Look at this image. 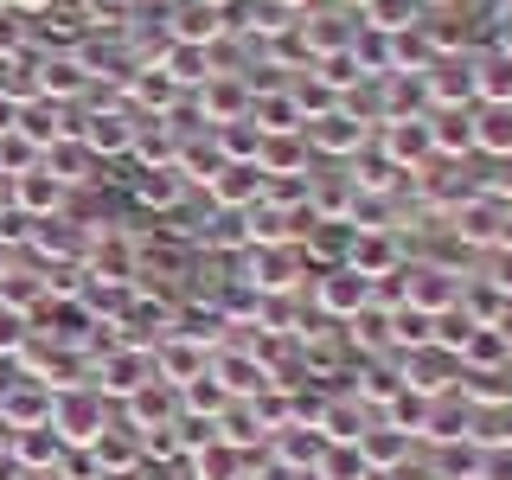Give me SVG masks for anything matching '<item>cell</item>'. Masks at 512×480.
Instances as JSON below:
<instances>
[{
  "label": "cell",
  "instance_id": "obj_41",
  "mask_svg": "<svg viewBox=\"0 0 512 480\" xmlns=\"http://www.w3.org/2000/svg\"><path fill=\"white\" fill-rule=\"evenodd\" d=\"M39 301H45V269H39V263H32V269H26V263H13L7 276H0V308L32 314Z\"/></svg>",
  "mask_w": 512,
  "mask_h": 480
},
{
  "label": "cell",
  "instance_id": "obj_22",
  "mask_svg": "<svg viewBox=\"0 0 512 480\" xmlns=\"http://www.w3.org/2000/svg\"><path fill=\"white\" fill-rule=\"evenodd\" d=\"M90 461H96V474L141 468V429L128 423V416H109V423L96 429V442H90Z\"/></svg>",
  "mask_w": 512,
  "mask_h": 480
},
{
  "label": "cell",
  "instance_id": "obj_18",
  "mask_svg": "<svg viewBox=\"0 0 512 480\" xmlns=\"http://www.w3.org/2000/svg\"><path fill=\"white\" fill-rule=\"evenodd\" d=\"M84 250H90V231L77 218H39L32 224V263H84Z\"/></svg>",
  "mask_w": 512,
  "mask_h": 480
},
{
  "label": "cell",
  "instance_id": "obj_8",
  "mask_svg": "<svg viewBox=\"0 0 512 480\" xmlns=\"http://www.w3.org/2000/svg\"><path fill=\"white\" fill-rule=\"evenodd\" d=\"M167 333H173V301L160 295V288H128V301H122V314H116V340L154 352Z\"/></svg>",
  "mask_w": 512,
  "mask_h": 480
},
{
  "label": "cell",
  "instance_id": "obj_27",
  "mask_svg": "<svg viewBox=\"0 0 512 480\" xmlns=\"http://www.w3.org/2000/svg\"><path fill=\"white\" fill-rule=\"evenodd\" d=\"M7 455L20 461L26 474H39V468H58L64 461V436L52 423H32V429H7Z\"/></svg>",
  "mask_w": 512,
  "mask_h": 480
},
{
  "label": "cell",
  "instance_id": "obj_53",
  "mask_svg": "<svg viewBox=\"0 0 512 480\" xmlns=\"http://www.w3.org/2000/svg\"><path fill=\"white\" fill-rule=\"evenodd\" d=\"M13 122H20V96H7V90H0V135H7Z\"/></svg>",
  "mask_w": 512,
  "mask_h": 480
},
{
  "label": "cell",
  "instance_id": "obj_63",
  "mask_svg": "<svg viewBox=\"0 0 512 480\" xmlns=\"http://www.w3.org/2000/svg\"><path fill=\"white\" fill-rule=\"evenodd\" d=\"M96 480H103V474H96Z\"/></svg>",
  "mask_w": 512,
  "mask_h": 480
},
{
  "label": "cell",
  "instance_id": "obj_48",
  "mask_svg": "<svg viewBox=\"0 0 512 480\" xmlns=\"http://www.w3.org/2000/svg\"><path fill=\"white\" fill-rule=\"evenodd\" d=\"M39 148H32V141L20 135V128H7V135H0V180H20V173H32L39 167Z\"/></svg>",
  "mask_w": 512,
  "mask_h": 480
},
{
  "label": "cell",
  "instance_id": "obj_20",
  "mask_svg": "<svg viewBox=\"0 0 512 480\" xmlns=\"http://www.w3.org/2000/svg\"><path fill=\"white\" fill-rule=\"evenodd\" d=\"M128 199H135L141 212H160V218H167L173 205L186 199L180 167H135V160H128Z\"/></svg>",
  "mask_w": 512,
  "mask_h": 480
},
{
  "label": "cell",
  "instance_id": "obj_6",
  "mask_svg": "<svg viewBox=\"0 0 512 480\" xmlns=\"http://www.w3.org/2000/svg\"><path fill=\"white\" fill-rule=\"evenodd\" d=\"M429 84V109H474L480 103V58L474 52H442L423 71Z\"/></svg>",
  "mask_w": 512,
  "mask_h": 480
},
{
  "label": "cell",
  "instance_id": "obj_9",
  "mask_svg": "<svg viewBox=\"0 0 512 480\" xmlns=\"http://www.w3.org/2000/svg\"><path fill=\"white\" fill-rule=\"evenodd\" d=\"M308 301H314V314H320V320H340V327H346L352 314L372 308V282H365L359 269L333 263V269H314V295H308Z\"/></svg>",
  "mask_w": 512,
  "mask_h": 480
},
{
  "label": "cell",
  "instance_id": "obj_30",
  "mask_svg": "<svg viewBox=\"0 0 512 480\" xmlns=\"http://www.w3.org/2000/svg\"><path fill=\"white\" fill-rule=\"evenodd\" d=\"M352 231H359L352 218H314V231L301 237V256H308V269H333V263H346Z\"/></svg>",
  "mask_w": 512,
  "mask_h": 480
},
{
  "label": "cell",
  "instance_id": "obj_47",
  "mask_svg": "<svg viewBox=\"0 0 512 480\" xmlns=\"http://www.w3.org/2000/svg\"><path fill=\"white\" fill-rule=\"evenodd\" d=\"M212 141L224 148V160H256V148H263V128H256L250 116H237V122L212 128Z\"/></svg>",
  "mask_w": 512,
  "mask_h": 480
},
{
  "label": "cell",
  "instance_id": "obj_26",
  "mask_svg": "<svg viewBox=\"0 0 512 480\" xmlns=\"http://www.w3.org/2000/svg\"><path fill=\"white\" fill-rule=\"evenodd\" d=\"M250 461L256 455H244L237 442H205V448H192L186 455V480H250Z\"/></svg>",
  "mask_w": 512,
  "mask_h": 480
},
{
  "label": "cell",
  "instance_id": "obj_11",
  "mask_svg": "<svg viewBox=\"0 0 512 480\" xmlns=\"http://www.w3.org/2000/svg\"><path fill=\"white\" fill-rule=\"evenodd\" d=\"M192 116H199V128H224L237 116H250V84L244 71H212L199 90H192Z\"/></svg>",
  "mask_w": 512,
  "mask_h": 480
},
{
  "label": "cell",
  "instance_id": "obj_34",
  "mask_svg": "<svg viewBox=\"0 0 512 480\" xmlns=\"http://www.w3.org/2000/svg\"><path fill=\"white\" fill-rule=\"evenodd\" d=\"M397 391H404V372H397V352H391V359H365L359 384H352V397H359V404L372 410V416H378L384 404H391Z\"/></svg>",
  "mask_w": 512,
  "mask_h": 480
},
{
  "label": "cell",
  "instance_id": "obj_33",
  "mask_svg": "<svg viewBox=\"0 0 512 480\" xmlns=\"http://www.w3.org/2000/svg\"><path fill=\"white\" fill-rule=\"evenodd\" d=\"M455 308L474 320V327H506V314H512V301L493 288L487 276H461V295H455Z\"/></svg>",
  "mask_w": 512,
  "mask_h": 480
},
{
  "label": "cell",
  "instance_id": "obj_46",
  "mask_svg": "<svg viewBox=\"0 0 512 480\" xmlns=\"http://www.w3.org/2000/svg\"><path fill=\"white\" fill-rule=\"evenodd\" d=\"M141 461L160 468V461H186V436H180V416L160 429H141Z\"/></svg>",
  "mask_w": 512,
  "mask_h": 480
},
{
  "label": "cell",
  "instance_id": "obj_5",
  "mask_svg": "<svg viewBox=\"0 0 512 480\" xmlns=\"http://www.w3.org/2000/svg\"><path fill=\"white\" fill-rule=\"evenodd\" d=\"M461 276H468V269L436 263V256H416V263H404V308H416V314H442V308H455Z\"/></svg>",
  "mask_w": 512,
  "mask_h": 480
},
{
  "label": "cell",
  "instance_id": "obj_57",
  "mask_svg": "<svg viewBox=\"0 0 512 480\" xmlns=\"http://www.w3.org/2000/svg\"><path fill=\"white\" fill-rule=\"evenodd\" d=\"M365 480H391V474H384V468H365Z\"/></svg>",
  "mask_w": 512,
  "mask_h": 480
},
{
  "label": "cell",
  "instance_id": "obj_32",
  "mask_svg": "<svg viewBox=\"0 0 512 480\" xmlns=\"http://www.w3.org/2000/svg\"><path fill=\"white\" fill-rule=\"evenodd\" d=\"M429 135L442 160H474V109H429Z\"/></svg>",
  "mask_w": 512,
  "mask_h": 480
},
{
  "label": "cell",
  "instance_id": "obj_44",
  "mask_svg": "<svg viewBox=\"0 0 512 480\" xmlns=\"http://www.w3.org/2000/svg\"><path fill=\"white\" fill-rule=\"evenodd\" d=\"M365 448L359 442H327L320 448V461H314V480H365Z\"/></svg>",
  "mask_w": 512,
  "mask_h": 480
},
{
  "label": "cell",
  "instance_id": "obj_19",
  "mask_svg": "<svg viewBox=\"0 0 512 480\" xmlns=\"http://www.w3.org/2000/svg\"><path fill=\"white\" fill-rule=\"evenodd\" d=\"M173 333L205 352H218L231 340V314H224V301H173Z\"/></svg>",
  "mask_w": 512,
  "mask_h": 480
},
{
  "label": "cell",
  "instance_id": "obj_14",
  "mask_svg": "<svg viewBox=\"0 0 512 480\" xmlns=\"http://www.w3.org/2000/svg\"><path fill=\"white\" fill-rule=\"evenodd\" d=\"M269 192V173L256 167V160H224L212 173V186H205V205H224V212H250V205H263Z\"/></svg>",
  "mask_w": 512,
  "mask_h": 480
},
{
  "label": "cell",
  "instance_id": "obj_54",
  "mask_svg": "<svg viewBox=\"0 0 512 480\" xmlns=\"http://www.w3.org/2000/svg\"><path fill=\"white\" fill-rule=\"evenodd\" d=\"M493 52H506V58H512V13L500 20V45H493Z\"/></svg>",
  "mask_w": 512,
  "mask_h": 480
},
{
  "label": "cell",
  "instance_id": "obj_17",
  "mask_svg": "<svg viewBox=\"0 0 512 480\" xmlns=\"http://www.w3.org/2000/svg\"><path fill=\"white\" fill-rule=\"evenodd\" d=\"M7 199L20 205L26 218H58L64 205H71V186H64L58 173H52V167H45V160H39V167H32V173H20V180H7Z\"/></svg>",
  "mask_w": 512,
  "mask_h": 480
},
{
  "label": "cell",
  "instance_id": "obj_42",
  "mask_svg": "<svg viewBox=\"0 0 512 480\" xmlns=\"http://www.w3.org/2000/svg\"><path fill=\"white\" fill-rule=\"evenodd\" d=\"M429 404H436V397H423V391H397L391 404L378 410V423H391V429H404L410 442H423V429H429Z\"/></svg>",
  "mask_w": 512,
  "mask_h": 480
},
{
  "label": "cell",
  "instance_id": "obj_60",
  "mask_svg": "<svg viewBox=\"0 0 512 480\" xmlns=\"http://www.w3.org/2000/svg\"><path fill=\"white\" fill-rule=\"evenodd\" d=\"M154 7H173V0H154Z\"/></svg>",
  "mask_w": 512,
  "mask_h": 480
},
{
  "label": "cell",
  "instance_id": "obj_37",
  "mask_svg": "<svg viewBox=\"0 0 512 480\" xmlns=\"http://www.w3.org/2000/svg\"><path fill=\"white\" fill-rule=\"evenodd\" d=\"M154 64H160V71H167L180 90H199L205 77H212V52H205V45H173V39H167Z\"/></svg>",
  "mask_w": 512,
  "mask_h": 480
},
{
  "label": "cell",
  "instance_id": "obj_55",
  "mask_svg": "<svg viewBox=\"0 0 512 480\" xmlns=\"http://www.w3.org/2000/svg\"><path fill=\"white\" fill-rule=\"evenodd\" d=\"M7 7H20V13H45L52 0H7Z\"/></svg>",
  "mask_w": 512,
  "mask_h": 480
},
{
  "label": "cell",
  "instance_id": "obj_49",
  "mask_svg": "<svg viewBox=\"0 0 512 480\" xmlns=\"http://www.w3.org/2000/svg\"><path fill=\"white\" fill-rule=\"evenodd\" d=\"M20 52H32V13H20V7H0V64H7V58H20Z\"/></svg>",
  "mask_w": 512,
  "mask_h": 480
},
{
  "label": "cell",
  "instance_id": "obj_40",
  "mask_svg": "<svg viewBox=\"0 0 512 480\" xmlns=\"http://www.w3.org/2000/svg\"><path fill=\"white\" fill-rule=\"evenodd\" d=\"M231 404H237V397L212 378V365H205V372L192 378V384H180V416H205V423H218V416L231 410Z\"/></svg>",
  "mask_w": 512,
  "mask_h": 480
},
{
  "label": "cell",
  "instance_id": "obj_64",
  "mask_svg": "<svg viewBox=\"0 0 512 480\" xmlns=\"http://www.w3.org/2000/svg\"><path fill=\"white\" fill-rule=\"evenodd\" d=\"M308 480H314V474H308Z\"/></svg>",
  "mask_w": 512,
  "mask_h": 480
},
{
  "label": "cell",
  "instance_id": "obj_21",
  "mask_svg": "<svg viewBox=\"0 0 512 480\" xmlns=\"http://www.w3.org/2000/svg\"><path fill=\"white\" fill-rule=\"evenodd\" d=\"M256 167L269 173V180H308L314 173V148L301 128H288V135H263V148H256Z\"/></svg>",
  "mask_w": 512,
  "mask_h": 480
},
{
  "label": "cell",
  "instance_id": "obj_38",
  "mask_svg": "<svg viewBox=\"0 0 512 480\" xmlns=\"http://www.w3.org/2000/svg\"><path fill=\"white\" fill-rule=\"evenodd\" d=\"M346 346L365 359H391V308H365L346 320Z\"/></svg>",
  "mask_w": 512,
  "mask_h": 480
},
{
  "label": "cell",
  "instance_id": "obj_62",
  "mask_svg": "<svg viewBox=\"0 0 512 480\" xmlns=\"http://www.w3.org/2000/svg\"><path fill=\"white\" fill-rule=\"evenodd\" d=\"M0 7H7V0H0Z\"/></svg>",
  "mask_w": 512,
  "mask_h": 480
},
{
  "label": "cell",
  "instance_id": "obj_12",
  "mask_svg": "<svg viewBox=\"0 0 512 480\" xmlns=\"http://www.w3.org/2000/svg\"><path fill=\"white\" fill-rule=\"evenodd\" d=\"M301 135H308L314 160H352V154L365 148V141H372V122H359V116H352V109L340 103V109H327V116H314L308 128H301Z\"/></svg>",
  "mask_w": 512,
  "mask_h": 480
},
{
  "label": "cell",
  "instance_id": "obj_39",
  "mask_svg": "<svg viewBox=\"0 0 512 480\" xmlns=\"http://www.w3.org/2000/svg\"><path fill=\"white\" fill-rule=\"evenodd\" d=\"M474 154H487V160H512V109L474 103Z\"/></svg>",
  "mask_w": 512,
  "mask_h": 480
},
{
  "label": "cell",
  "instance_id": "obj_58",
  "mask_svg": "<svg viewBox=\"0 0 512 480\" xmlns=\"http://www.w3.org/2000/svg\"><path fill=\"white\" fill-rule=\"evenodd\" d=\"M416 7H423V13H429V7H436V0H416ZM442 7H448V0H442Z\"/></svg>",
  "mask_w": 512,
  "mask_h": 480
},
{
  "label": "cell",
  "instance_id": "obj_51",
  "mask_svg": "<svg viewBox=\"0 0 512 480\" xmlns=\"http://www.w3.org/2000/svg\"><path fill=\"white\" fill-rule=\"evenodd\" d=\"M480 480H512V442L480 448Z\"/></svg>",
  "mask_w": 512,
  "mask_h": 480
},
{
  "label": "cell",
  "instance_id": "obj_45",
  "mask_svg": "<svg viewBox=\"0 0 512 480\" xmlns=\"http://www.w3.org/2000/svg\"><path fill=\"white\" fill-rule=\"evenodd\" d=\"M480 103L512 109V58L506 52H480Z\"/></svg>",
  "mask_w": 512,
  "mask_h": 480
},
{
  "label": "cell",
  "instance_id": "obj_29",
  "mask_svg": "<svg viewBox=\"0 0 512 480\" xmlns=\"http://www.w3.org/2000/svg\"><path fill=\"white\" fill-rule=\"evenodd\" d=\"M205 365H212V352L192 346V340H180V333H167V340L154 346V378H167L173 391H180V384H192Z\"/></svg>",
  "mask_w": 512,
  "mask_h": 480
},
{
  "label": "cell",
  "instance_id": "obj_2",
  "mask_svg": "<svg viewBox=\"0 0 512 480\" xmlns=\"http://www.w3.org/2000/svg\"><path fill=\"white\" fill-rule=\"evenodd\" d=\"M109 416H116V404H109V397L84 378V384H58V391H52V410H45V423L64 436V448H90L96 429H103Z\"/></svg>",
  "mask_w": 512,
  "mask_h": 480
},
{
  "label": "cell",
  "instance_id": "obj_25",
  "mask_svg": "<svg viewBox=\"0 0 512 480\" xmlns=\"http://www.w3.org/2000/svg\"><path fill=\"white\" fill-rule=\"evenodd\" d=\"M45 410H52V384L0 378V429H32V423H45Z\"/></svg>",
  "mask_w": 512,
  "mask_h": 480
},
{
  "label": "cell",
  "instance_id": "obj_61",
  "mask_svg": "<svg viewBox=\"0 0 512 480\" xmlns=\"http://www.w3.org/2000/svg\"><path fill=\"white\" fill-rule=\"evenodd\" d=\"M212 7H231V0H212Z\"/></svg>",
  "mask_w": 512,
  "mask_h": 480
},
{
  "label": "cell",
  "instance_id": "obj_52",
  "mask_svg": "<svg viewBox=\"0 0 512 480\" xmlns=\"http://www.w3.org/2000/svg\"><path fill=\"white\" fill-rule=\"evenodd\" d=\"M487 282L500 288V295L512 301V244H500V250H487Z\"/></svg>",
  "mask_w": 512,
  "mask_h": 480
},
{
  "label": "cell",
  "instance_id": "obj_4",
  "mask_svg": "<svg viewBox=\"0 0 512 480\" xmlns=\"http://www.w3.org/2000/svg\"><path fill=\"white\" fill-rule=\"evenodd\" d=\"M301 276H308L301 244H250L244 250V282L256 295H301Z\"/></svg>",
  "mask_w": 512,
  "mask_h": 480
},
{
  "label": "cell",
  "instance_id": "obj_56",
  "mask_svg": "<svg viewBox=\"0 0 512 480\" xmlns=\"http://www.w3.org/2000/svg\"><path fill=\"white\" fill-rule=\"evenodd\" d=\"M13 263H20V250H7V244H0V276H7Z\"/></svg>",
  "mask_w": 512,
  "mask_h": 480
},
{
  "label": "cell",
  "instance_id": "obj_43",
  "mask_svg": "<svg viewBox=\"0 0 512 480\" xmlns=\"http://www.w3.org/2000/svg\"><path fill=\"white\" fill-rule=\"evenodd\" d=\"M359 448H365L372 468H397V461H410V436H404V429H391V423H378V416H372V429L359 436Z\"/></svg>",
  "mask_w": 512,
  "mask_h": 480
},
{
  "label": "cell",
  "instance_id": "obj_31",
  "mask_svg": "<svg viewBox=\"0 0 512 480\" xmlns=\"http://www.w3.org/2000/svg\"><path fill=\"white\" fill-rule=\"evenodd\" d=\"M455 359H461V372H506L512 365V327H474Z\"/></svg>",
  "mask_w": 512,
  "mask_h": 480
},
{
  "label": "cell",
  "instance_id": "obj_10",
  "mask_svg": "<svg viewBox=\"0 0 512 480\" xmlns=\"http://www.w3.org/2000/svg\"><path fill=\"white\" fill-rule=\"evenodd\" d=\"M372 148L391 160L397 173H423L436 160V135H429V116H410V122H378L372 128Z\"/></svg>",
  "mask_w": 512,
  "mask_h": 480
},
{
  "label": "cell",
  "instance_id": "obj_59",
  "mask_svg": "<svg viewBox=\"0 0 512 480\" xmlns=\"http://www.w3.org/2000/svg\"><path fill=\"white\" fill-rule=\"evenodd\" d=\"M346 7H359V13H365V7H372V0H346Z\"/></svg>",
  "mask_w": 512,
  "mask_h": 480
},
{
  "label": "cell",
  "instance_id": "obj_1",
  "mask_svg": "<svg viewBox=\"0 0 512 480\" xmlns=\"http://www.w3.org/2000/svg\"><path fill=\"white\" fill-rule=\"evenodd\" d=\"M359 26H365L359 7H346V0H314V7L295 13V45H301V58L314 64V58L346 52V45L359 39Z\"/></svg>",
  "mask_w": 512,
  "mask_h": 480
},
{
  "label": "cell",
  "instance_id": "obj_36",
  "mask_svg": "<svg viewBox=\"0 0 512 480\" xmlns=\"http://www.w3.org/2000/svg\"><path fill=\"white\" fill-rule=\"evenodd\" d=\"M199 250H250V224H244V212H224V205H212V212L199 218V237H192Z\"/></svg>",
  "mask_w": 512,
  "mask_h": 480
},
{
  "label": "cell",
  "instance_id": "obj_28",
  "mask_svg": "<svg viewBox=\"0 0 512 480\" xmlns=\"http://www.w3.org/2000/svg\"><path fill=\"white\" fill-rule=\"evenodd\" d=\"M122 416L135 429H160V423H173V416H180V391H173L167 378H148L135 397H122Z\"/></svg>",
  "mask_w": 512,
  "mask_h": 480
},
{
  "label": "cell",
  "instance_id": "obj_23",
  "mask_svg": "<svg viewBox=\"0 0 512 480\" xmlns=\"http://www.w3.org/2000/svg\"><path fill=\"white\" fill-rule=\"evenodd\" d=\"M13 128H20V135H26L39 154H45V148H58L64 135H77L71 109H64V103H45V96H20V122H13Z\"/></svg>",
  "mask_w": 512,
  "mask_h": 480
},
{
  "label": "cell",
  "instance_id": "obj_15",
  "mask_svg": "<svg viewBox=\"0 0 512 480\" xmlns=\"http://www.w3.org/2000/svg\"><path fill=\"white\" fill-rule=\"evenodd\" d=\"M346 269H359L365 282H384L404 269V231H352Z\"/></svg>",
  "mask_w": 512,
  "mask_h": 480
},
{
  "label": "cell",
  "instance_id": "obj_24",
  "mask_svg": "<svg viewBox=\"0 0 512 480\" xmlns=\"http://www.w3.org/2000/svg\"><path fill=\"white\" fill-rule=\"evenodd\" d=\"M212 378L237 397V404H244V397H256V391H269V365L256 359V352H237L231 340L212 352Z\"/></svg>",
  "mask_w": 512,
  "mask_h": 480
},
{
  "label": "cell",
  "instance_id": "obj_50",
  "mask_svg": "<svg viewBox=\"0 0 512 480\" xmlns=\"http://www.w3.org/2000/svg\"><path fill=\"white\" fill-rule=\"evenodd\" d=\"M26 340H32V314H20V308H0V359H20Z\"/></svg>",
  "mask_w": 512,
  "mask_h": 480
},
{
  "label": "cell",
  "instance_id": "obj_16",
  "mask_svg": "<svg viewBox=\"0 0 512 480\" xmlns=\"http://www.w3.org/2000/svg\"><path fill=\"white\" fill-rule=\"evenodd\" d=\"M224 32H231V20H224V7H212V0H173L167 7V39L173 45H218Z\"/></svg>",
  "mask_w": 512,
  "mask_h": 480
},
{
  "label": "cell",
  "instance_id": "obj_35",
  "mask_svg": "<svg viewBox=\"0 0 512 480\" xmlns=\"http://www.w3.org/2000/svg\"><path fill=\"white\" fill-rule=\"evenodd\" d=\"M45 167H52L58 180L77 192V186H96V167H103V160H96V154H90V148H84L77 135H64L58 148H45Z\"/></svg>",
  "mask_w": 512,
  "mask_h": 480
},
{
  "label": "cell",
  "instance_id": "obj_13",
  "mask_svg": "<svg viewBox=\"0 0 512 480\" xmlns=\"http://www.w3.org/2000/svg\"><path fill=\"white\" fill-rule=\"evenodd\" d=\"M397 372H404V391H423V397L461 391V359H455V352H442V346L397 352Z\"/></svg>",
  "mask_w": 512,
  "mask_h": 480
},
{
  "label": "cell",
  "instance_id": "obj_7",
  "mask_svg": "<svg viewBox=\"0 0 512 480\" xmlns=\"http://www.w3.org/2000/svg\"><path fill=\"white\" fill-rule=\"evenodd\" d=\"M90 84H96V77L84 71V58H77V52H32V96L77 109L90 96Z\"/></svg>",
  "mask_w": 512,
  "mask_h": 480
},
{
  "label": "cell",
  "instance_id": "obj_3",
  "mask_svg": "<svg viewBox=\"0 0 512 480\" xmlns=\"http://www.w3.org/2000/svg\"><path fill=\"white\" fill-rule=\"evenodd\" d=\"M154 378V352L148 346H128V340H109L90 352V384L109 397V404H122V397H135L141 384Z\"/></svg>",
  "mask_w": 512,
  "mask_h": 480
}]
</instances>
